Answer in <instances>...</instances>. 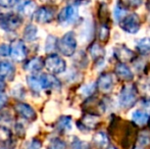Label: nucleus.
<instances>
[{
    "instance_id": "obj_1",
    "label": "nucleus",
    "mask_w": 150,
    "mask_h": 149,
    "mask_svg": "<svg viewBox=\"0 0 150 149\" xmlns=\"http://www.w3.org/2000/svg\"><path fill=\"white\" fill-rule=\"evenodd\" d=\"M56 49L64 56H73L77 49V38L73 31L65 33L57 41Z\"/></svg>"
},
{
    "instance_id": "obj_2",
    "label": "nucleus",
    "mask_w": 150,
    "mask_h": 149,
    "mask_svg": "<svg viewBox=\"0 0 150 149\" xmlns=\"http://www.w3.org/2000/svg\"><path fill=\"white\" fill-rule=\"evenodd\" d=\"M23 24V18L18 13L4 12L0 13V29L5 32H13Z\"/></svg>"
},
{
    "instance_id": "obj_3",
    "label": "nucleus",
    "mask_w": 150,
    "mask_h": 149,
    "mask_svg": "<svg viewBox=\"0 0 150 149\" xmlns=\"http://www.w3.org/2000/svg\"><path fill=\"white\" fill-rule=\"evenodd\" d=\"M44 66L51 75H59L67 70V62L61 56L50 53L44 60Z\"/></svg>"
},
{
    "instance_id": "obj_4",
    "label": "nucleus",
    "mask_w": 150,
    "mask_h": 149,
    "mask_svg": "<svg viewBox=\"0 0 150 149\" xmlns=\"http://www.w3.org/2000/svg\"><path fill=\"white\" fill-rule=\"evenodd\" d=\"M137 89L134 85H127L120 91L119 95L120 106L124 109H129L136 104Z\"/></svg>"
},
{
    "instance_id": "obj_5",
    "label": "nucleus",
    "mask_w": 150,
    "mask_h": 149,
    "mask_svg": "<svg viewBox=\"0 0 150 149\" xmlns=\"http://www.w3.org/2000/svg\"><path fill=\"white\" fill-rule=\"evenodd\" d=\"M79 18V11H78V7L75 5H67L58 12L57 14V22L61 26H67V25H71L77 20Z\"/></svg>"
},
{
    "instance_id": "obj_6",
    "label": "nucleus",
    "mask_w": 150,
    "mask_h": 149,
    "mask_svg": "<svg viewBox=\"0 0 150 149\" xmlns=\"http://www.w3.org/2000/svg\"><path fill=\"white\" fill-rule=\"evenodd\" d=\"M28 55V48L23 40L16 39L9 44V56L12 60L18 62L24 61Z\"/></svg>"
},
{
    "instance_id": "obj_7",
    "label": "nucleus",
    "mask_w": 150,
    "mask_h": 149,
    "mask_svg": "<svg viewBox=\"0 0 150 149\" xmlns=\"http://www.w3.org/2000/svg\"><path fill=\"white\" fill-rule=\"evenodd\" d=\"M120 27L122 31L129 33V34H136L140 30L141 22L138 14L131 13L126 16L119 22Z\"/></svg>"
},
{
    "instance_id": "obj_8",
    "label": "nucleus",
    "mask_w": 150,
    "mask_h": 149,
    "mask_svg": "<svg viewBox=\"0 0 150 149\" xmlns=\"http://www.w3.org/2000/svg\"><path fill=\"white\" fill-rule=\"evenodd\" d=\"M55 11L56 9L52 5L41 6L36 9V11L33 14V18L38 24H49L53 20L54 16H55Z\"/></svg>"
},
{
    "instance_id": "obj_9",
    "label": "nucleus",
    "mask_w": 150,
    "mask_h": 149,
    "mask_svg": "<svg viewBox=\"0 0 150 149\" xmlns=\"http://www.w3.org/2000/svg\"><path fill=\"white\" fill-rule=\"evenodd\" d=\"M113 55H115V57L120 62H122V64L132 61L136 57L135 52H133L130 48H128L124 44H119V45L115 46V48H113Z\"/></svg>"
},
{
    "instance_id": "obj_10",
    "label": "nucleus",
    "mask_w": 150,
    "mask_h": 149,
    "mask_svg": "<svg viewBox=\"0 0 150 149\" xmlns=\"http://www.w3.org/2000/svg\"><path fill=\"white\" fill-rule=\"evenodd\" d=\"M14 109L22 119H24L27 121H33L37 119V113H36L35 109L28 103L16 102L14 105Z\"/></svg>"
},
{
    "instance_id": "obj_11",
    "label": "nucleus",
    "mask_w": 150,
    "mask_h": 149,
    "mask_svg": "<svg viewBox=\"0 0 150 149\" xmlns=\"http://www.w3.org/2000/svg\"><path fill=\"white\" fill-rule=\"evenodd\" d=\"M40 83L42 86V90H58L61 88L59 80L53 75L43 74L39 76Z\"/></svg>"
},
{
    "instance_id": "obj_12",
    "label": "nucleus",
    "mask_w": 150,
    "mask_h": 149,
    "mask_svg": "<svg viewBox=\"0 0 150 149\" xmlns=\"http://www.w3.org/2000/svg\"><path fill=\"white\" fill-rule=\"evenodd\" d=\"M99 124V117L95 114H86L80 121H78V128L82 131H91L95 129L97 125Z\"/></svg>"
},
{
    "instance_id": "obj_13",
    "label": "nucleus",
    "mask_w": 150,
    "mask_h": 149,
    "mask_svg": "<svg viewBox=\"0 0 150 149\" xmlns=\"http://www.w3.org/2000/svg\"><path fill=\"white\" fill-rule=\"evenodd\" d=\"M0 76L4 80L12 81L16 76V66L9 60H0Z\"/></svg>"
},
{
    "instance_id": "obj_14",
    "label": "nucleus",
    "mask_w": 150,
    "mask_h": 149,
    "mask_svg": "<svg viewBox=\"0 0 150 149\" xmlns=\"http://www.w3.org/2000/svg\"><path fill=\"white\" fill-rule=\"evenodd\" d=\"M113 86V78L111 74L109 73H104L98 78L96 83V87H98V89L105 93H108Z\"/></svg>"
},
{
    "instance_id": "obj_15",
    "label": "nucleus",
    "mask_w": 150,
    "mask_h": 149,
    "mask_svg": "<svg viewBox=\"0 0 150 149\" xmlns=\"http://www.w3.org/2000/svg\"><path fill=\"white\" fill-rule=\"evenodd\" d=\"M44 68V60L42 57H33L31 59H28L26 64H24V70L28 71L32 74H37L41 72V70Z\"/></svg>"
},
{
    "instance_id": "obj_16",
    "label": "nucleus",
    "mask_w": 150,
    "mask_h": 149,
    "mask_svg": "<svg viewBox=\"0 0 150 149\" xmlns=\"http://www.w3.org/2000/svg\"><path fill=\"white\" fill-rule=\"evenodd\" d=\"M115 73L117 75V77L119 79L122 80V81H131L134 78V75H133L132 71L130 70V68L126 64H122V62H120V64H117L115 66Z\"/></svg>"
},
{
    "instance_id": "obj_17",
    "label": "nucleus",
    "mask_w": 150,
    "mask_h": 149,
    "mask_svg": "<svg viewBox=\"0 0 150 149\" xmlns=\"http://www.w3.org/2000/svg\"><path fill=\"white\" fill-rule=\"evenodd\" d=\"M149 113L146 110L143 109H137L133 112L132 114V119L134 121L135 125L139 126V127H142L146 123H148L149 121Z\"/></svg>"
},
{
    "instance_id": "obj_18",
    "label": "nucleus",
    "mask_w": 150,
    "mask_h": 149,
    "mask_svg": "<svg viewBox=\"0 0 150 149\" xmlns=\"http://www.w3.org/2000/svg\"><path fill=\"white\" fill-rule=\"evenodd\" d=\"M37 9V5L33 0H28V1H25L23 4H21L18 6V12L22 14H24L25 16H28L31 18L33 16L34 12Z\"/></svg>"
},
{
    "instance_id": "obj_19",
    "label": "nucleus",
    "mask_w": 150,
    "mask_h": 149,
    "mask_svg": "<svg viewBox=\"0 0 150 149\" xmlns=\"http://www.w3.org/2000/svg\"><path fill=\"white\" fill-rule=\"evenodd\" d=\"M93 142L100 149H106L109 146V139L104 132H97L93 137Z\"/></svg>"
},
{
    "instance_id": "obj_20",
    "label": "nucleus",
    "mask_w": 150,
    "mask_h": 149,
    "mask_svg": "<svg viewBox=\"0 0 150 149\" xmlns=\"http://www.w3.org/2000/svg\"><path fill=\"white\" fill-rule=\"evenodd\" d=\"M56 129L60 133H67L71 130V117L69 115H62L56 123Z\"/></svg>"
},
{
    "instance_id": "obj_21",
    "label": "nucleus",
    "mask_w": 150,
    "mask_h": 149,
    "mask_svg": "<svg viewBox=\"0 0 150 149\" xmlns=\"http://www.w3.org/2000/svg\"><path fill=\"white\" fill-rule=\"evenodd\" d=\"M89 53L91 57L95 60V61H99L102 60V58L104 57V48L98 43H93L92 45L89 47Z\"/></svg>"
},
{
    "instance_id": "obj_22",
    "label": "nucleus",
    "mask_w": 150,
    "mask_h": 149,
    "mask_svg": "<svg viewBox=\"0 0 150 149\" xmlns=\"http://www.w3.org/2000/svg\"><path fill=\"white\" fill-rule=\"evenodd\" d=\"M136 49L139 53L141 54H150V38L149 37H145V38H141L138 39L136 41Z\"/></svg>"
},
{
    "instance_id": "obj_23",
    "label": "nucleus",
    "mask_w": 150,
    "mask_h": 149,
    "mask_svg": "<svg viewBox=\"0 0 150 149\" xmlns=\"http://www.w3.org/2000/svg\"><path fill=\"white\" fill-rule=\"evenodd\" d=\"M38 29L34 24H28L24 30V39L27 42H32L37 39Z\"/></svg>"
},
{
    "instance_id": "obj_24",
    "label": "nucleus",
    "mask_w": 150,
    "mask_h": 149,
    "mask_svg": "<svg viewBox=\"0 0 150 149\" xmlns=\"http://www.w3.org/2000/svg\"><path fill=\"white\" fill-rule=\"evenodd\" d=\"M27 83H28L29 88L31 89V91L33 93H40L42 91V86L40 83L39 77L33 75V76H28L27 78Z\"/></svg>"
},
{
    "instance_id": "obj_25",
    "label": "nucleus",
    "mask_w": 150,
    "mask_h": 149,
    "mask_svg": "<svg viewBox=\"0 0 150 149\" xmlns=\"http://www.w3.org/2000/svg\"><path fill=\"white\" fill-rule=\"evenodd\" d=\"M127 10H128L127 6L122 3V0H119V1H117V5H115V11H113L115 18L117 20V22H120V20H122L124 16H126Z\"/></svg>"
},
{
    "instance_id": "obj_26",
    "label": "nucleus",
    "mask_w": 150,
    "mask_h": 149,
    "mask_svg": "<svg viewBox=\"0 0 150 149\" xmlns=\"http://www.w3.org/2000/svg\"><path fill=\"white\" fill-rule=\"evenodd\" d=\"M57 38L54 37L53 35H49L45 42V51L47 53H52L57 48Z\"/></svg>"
},
{
    "instance_id": "obj_27",
    "label": "nucleus",
    "mask_w": 150,
    "mask_h": 149,
    "mask_svg": "<svg viewBox=\"0 0 150 149\" xmlns=\"http://www.w3.org/2000/svg\"><path fill=\"white\" fill-rule=\"evenodd\" d=\"M47 149H67V143L60 138L55 137L50 140Z\"/></svg>"
},
{
    "instance_id": "obj_28",
    "label": "nucleus",
    "mask_w": 150,
    "mask_h": 149,
    "mask_svg": "<svg viewBox=\"0 0 150 149\" xmlns=\"http://www.w3.org/2000/svg\"><path fill=\"white\" fill-rule=\"evenodd\" d=\"M71 149H91L90 144L85 141H82L79 138L75 137L71 143Z\"/></svg>"
},
{
    "instance_id": "obj_29",
    "label": "nucleus",
    "mask_w": 150,
    "mask_h": 149,
    "mask_svg": "<svg viewBox=\"0 0 150 149\" xmlns=\"http://www.w3.org/2000/svg\"><path fill=\"white\" fill-rule=\"evenodd\" d=\"M25 92H26L25 91V88L23 87L21 84H18V86H16V87L12 89L11 94L16 99H23V98L25 97Z\"/></svg>"
},
{
    "instance_id": "obj_30",
    "label": "nucleus",
    "mask_w": 150,
    "mask_h": 149,
    "mask_svg": "<svg viewBox=\"0 0 150 149\" xmlns=\"http://www.w3.org/2000/svg\"><path fill=\"white\" fill-rule=\"evenodd\" d=\"M109 38V28L105 24L101 26L100 30H99V40L101 42H106Z\"/></svg>"
},
{
    "instance_id": "obj_31",
    "label": "nucleus",
    "mask_w": 150,
    "mask_h": 149,
    "mask_svg": "<svg viewBox=\"0 0 150 149\" xmlns=\"http://www.w3.org/2000/svg\"><path fill=\"white\" fill-rule=\"evenodd\" d=\"M12 121V115L8 112H2L0 114V124H1L2 127L8 125V124H11Z\"/></svg>"
},
{
    "instance_id": "obj_32",
    "label": "nucleus",
    "mask_w": 150,
    "mask_h": 149,
    "mask_svg": "<svg viewBox=\"0 0 150 149\" xmlns=\"http://www.w3.org/2000/svg\"><path fill=\"white\" fill-rule=\"evenodd\" d=\"M95 90H96V84H89V85H86L82 88V93L85 96H87V97H89L94 93Z\"/></svg>"
},
{
    "instance_id": "obj_33",
    "label": "nucleus",
    "mask_w": 150,
    "mask_h": 149,
    "mask_svg": "<svg viewBox=\"0 0 150 149\" xmlns=\"http://www.w3.org/2000/svg\"><path fill=\"white\" fill-rule=\"evenodd\" d=\"M18 0H0V7L2 8H12L16 6Z\"/></svg>"
},
{
    "instance_id": "obj_34",
    "label": "nucleus",
    "mask_w": 150,
    "mask_h": 149,
    "mask_svg": "<svg viewBox=\"0 0 150 149\" xmlns=\"http://www.w3.org/2000/svg\"><path fill=\"white\" fill-rule=\"evenodd\" d=\"M41 147H42V142L40 141L39 139L35 138V139H33L30 143L28 144L26 149H41Z\"/></svg>"
},
{
    "instance_id": "obj_35",
    "label": "nucleus",
    "mask_w": 150,
    "mask_h": 149,
    "mask_svg": "<svg viewBox=\"0 0 150 149\" xmlns=\"http://www.w3.org/2000/svg\"><path fill=\"white\" fill-rule=\"evenodd\" d=\"M0 56L1 57L9 56V45H7V44H1L0 45Z\"/></svg>"
},
{
    "instance_id": "obj_36",
    "label": "nucleus",
    "mask_w": 150,
    "mask_h": 149,
    "mask_svg": "<svg viewBox=\"0 0 150 149\" xmlns=\"http://www.w3.org/2000/svg\"><path fill=\"white\" fill-rule=\"evenodd\" d=\"M138 142H139V144H140V145L147 146L150 143V137H149V136H147V135H145V134H144V135H141L140 138H139V140H138Z\"/></svg>"
},
{
    "instance_id": "obj_37",
    "label": "nucleus",
    "mask_w": 150,
    "mask_h": 149,
    "mask_svg": "<svg viewBox=\"0 0 150 149\" xmlns=\"http://www.w3.org/2000/svg\"><path fill=\"white\" fill-rule=\"evenodd\" d=\"M7 100H8L7 95L4 94L3 92H0V109H2L7 104Z\"/></svg>"
},
{
    "instance_id": "obj_38",
    "label": "nucleus",
    "mask_w": 150,
    "mask_h": 149,
    "mask_svg": "<svg viewBox=\"0 0 150 149\" xmlns=\"http://www.w3.org/2000/svg\"><path fill=\"white\" fill-rule=\"evenodd\" d=\"M128 3L130 5L134 6V7H138L139 5H141L142 3V0H128Z\"/></svg>"
},
{
    "instance_id": "obj_39",
    "label": "nucleus",
    "mask_w": 150,
    "mask_h": 149,
    "mask_svg": "<svg viewBox=\"0 0 150 149\" xmlns=\"http://www.w3.org/2000/svg\"><path fill=\"white\" fill-rule=\"evenodd\" d=\"M6 88V83H5V80L0 76V92H4Z\"/></svg>"
},
{
    "instance_id": "obj_40",
    "label": "nucleus",
    "mask_w": 150,
    "mask_h": 149,
    "mask_svg": "<svg viewBox=\"0 0 150 149\" xmlns=\"http://www.w3.org/2000/svg\"><path fill=\"white\" fill-rule=\"evenodd\" d=\"M40 1L44 2V3H46V4H49V5H54V4L58 3L60 0H40Z\"/></svg>"
},
{
    "instance_id": "obj_41",
    "label": "nucleus",
    "mask_w": 150,
    "mask_h": 149,
    "mask_svg": "<svg viewBox=\"0 0 150 149\" xmlns=\"http://www.w3.org/2000/svg\"><path fill=\"white\" fill-rule=\"evenodd\" d=\"M0 149H8V145L6 144L5 141L0 140Z\"/></svg>"
},
{
    "instance_id": "obj_42",
    "label": "nucleus",
    "mask_w": 150,
    "mask_h": 149,
    "mask_svg": "<svg viewBox=\"0 0 150 149\" xmlns=\"http://www.w3.org/2000/svg\"><path fill=\"white\" fill-rule=\"evenodd\" d=\"M146 7H147V9L150 10V0H147V2H146Z\"/></svg>"
},
{
    "instance_id": "obj_43",
    "label": "nucleus",
    "mask_w": 150,
    "mask_h": 149,
    "mask_svg": "<svg viewBox=\"0 0 150 149\" xmlns=\"http://www.w3.org/2000/svg\"><path fill=\"white\" fill-rule=\"evenodd\" d=\"M106 149H117L115 147V146H108V147H107Z\"/></svg>"
},
{
    "instance_id": "obj_44",
    "label": "nucleus",
    "mask_w": 150,
    "mask_h": 149,
    "mask_svg": "<svg viewBox=\"0 0 150 149\" xmlns=\"http://www.w3.org/2000/svg\"><path fill=\"white\" fill-rule=\"evenodd\" d=\"M77 1H79V2H88V1H90V0H77Z\"/></svg>"
},
{
    "instance_id": "obj_45",
    "label": "nucleus",
    "mask_w": 150,
    "mask_h": 149,
    "mask_svg": "<svg viewBox=\"0 0 150 149\" xmlns=\"http://www.w3.org/2000/svg\"><path fill=\"white\" fill-rule=\"evenodd\" d=\"M134 149H142V148H139V147H136V148H134Z\"/></svg>"
}]
</instances>
